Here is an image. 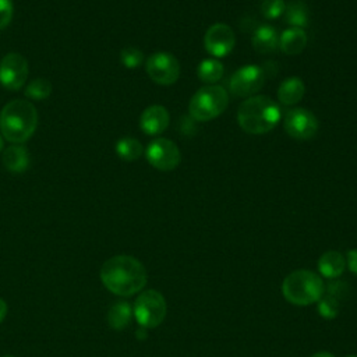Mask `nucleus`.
I'll use <instances>...</instances> for the list:
<instances>
[{
	"label": "nucleus",
	"instance_id": "1",
	"mask_svg": "<svg viewBox=\"0 0 357 357\" xmlns=\"http://www.w3.org/2000/svg\"><path fill=\"white\" fill-rule=\"evenodd\" d=\"M100 280L114 294L132 296L146 284V271L137 258L116 255L102 265Z\"/></svg>",
	"mask_w": 357,
	"mask_h": 357
},
{
	"label": "nucleus",
	"instance_id": "2",
	"mask_svg": "<svg viewBox=\"0 0 357 357\" xmlns=\"http://www.w3.org/2000/svg\"><path fill=\"white\" fill-rule=\"evenodd\" d=\"M282 112L276 102L268 96L257 95L247 98L238 107L237 123L248 134H265L280 120Z\"/></svg>",
	"mask_w": 357,
	"mask_h": 357
},
{
	"label": "nucleus",
	"instance_id": "3",
	"mask_svg": "<svg viewBox=\"0 0 357 357\" xmlns=\"http://www.w3.org/2000/svg\"><path fill=\"white\" fill-rule=\"evenodd\" d=\"M38 124L36 109L28 100L8 102L0 113V131L11 142H24L35 131Z\"/></svg>",
	"mask_w": 357,
	"mask_h": 357
},
{
	"label": "nucleus",
	"instance_id": "4",
	"mask_svg": "<svg viewBox=\"0 0 357 357\" xmlns=\"http://www.w3.org/2000/svg\"><path fill=\"white\" fill-rule=\"evenodd\" d=\"M324 293L322 279L307 269H298L287 275L282 283V294L296 305H308L321 298Z\"/></svg>",
	"mask_w": 357,
	"mask_h": 357
},
{
	"label": "nucleus",
	"instance_id": "5",
	"mask_svg": "<svg viewBox=\"0 0 357 357\" xmlns=\"http://www.w3.org/2000/svg\"><path fill=\"white\" fill-rule=\"evenodd\" d=\"M229 103V95L220 85H205L198 89L188 105L190 116L195 121H209L220 116Z\"/></svg>",
	"mask_w": 357,
	"mask_h": 357
},
{
	"label": "nucleus",
	"instance_id": "6",
	"mask_svg": "<svg viewBox=\"0 0 357 357\" xmlns=\"http://www.w3.org/2000/svg\"><path fill=\"white\" fill-rule=\"evenodd\" d=\"M166 301L156 290L142 291L134 303V317L142 328H155L165 319Z\"/></svg>",
	"mask_w": 357,
	"mask_h": 357
},
{
	"label": "nucleus",
	"instance_id": "7",
	"mask_svg": "<svg viewBox=\"0 0 357 357\" xmlns=\"http://www.w3.org/2000/svg\"><path fill=\"white\" fill-rule=\"evenodd\" d=\"M149 78L159 85H172L178 79L180 63L166 52H156L146 59L145 63Z\"/></svg>",
	"mask_w": 357,
	"mask_h": 357
},
{
	"label": "nucleus",
	"instance_id": "8",
	"mask_svg": "<svg viewBox=\"0 0 357 357\" xmlns=\"http://www.w3.org/2000/svg\"><path fill=\"white\" fill-rule=\"evenodd\" d=\"M146 160L151 166L162 172H170L176 169L181 162V153L178 146L167 138H156L146 146Z\"/></svg>",
	"mask_w": 357,
	"mask_h": 357
},
{
	"label": "nucleus",
	"instance_id": "9",
	"mask_svg": "<svg viewBox=\"0 0 357 357\" xmlns=\"http://www.w3.org/2000/svg\"><path fill=\"white\" fill-rule=\"evenodd\" d=\"M265 82V71L262 67L255 64L243 66L236 70L230 78L229 88L234 96L250 98L257 93Z\"/></svg>",
	"mask_w": 357,
	"mask_h": 357
},
{
	"label": "nucleus",
	"instance_id": "10",
	"mask_svg": "<svg viewBox=\"0 0 357 357\" xmlns=\"http://www.w3.org/2000/svg\"><path fill=\"white\" fill-rule=\"evenodd\" d=\"M284 131L294 139L307 141L311 139L318 131L317 117L307 109L296 107L284 116Z\"/></svg>",
	"mask_w": 357,
	"mask_h": 357
},
{
	"label": "nucleus",
	"instance_id": "11",
	"mask_svg": "<svg viewBox=\"0 0 357 357\" xmlns=\"http://www.w3.org/2000/svg\"><path fill=\"white\" fill-rule=\"evenodd\" d=\"M28 77V61L20 53H8L0 61V82L7 89H20Z\"/></svg>",
	"mask_w": 357,
	"mask_h": 357
},
{
	"label": "nucleus",
	"instance_id": "12",
	"mask_svg": "<svg viewBox=\"0 0 357 357\" xmlns=\"http://www.w3.org/2000/svg\"><path fill=\"white\" fill-rule=\"evenodd\" d=\"M236 43L233 29L222 22L211 25L204 36V47L213 57L227 56Z\"/></svg>",
	"mask_w": 357,
	"mask_h": 357
},
{
	"label": "nucleus",
	"instance_id": "13",
	"mask_svg": "<svg viewBox=\"0 0 357 357\" xmlns=\"http://www.w3.org/2000/svg\"><path fill=\"white\" fill-rule=\"evenodd\" d=\"M169 123V112L160 105L148 106L139 117V127L148 135H158L163 132L167 128Z\"/></svg>",
	"mask_w": 357,
	"mask_h": 357
},
{
	"label": "nucleus",
	"instance_id": "14",
	"mask_svg": "<svg viewBox=\"0 0 357 357\" xmlns=\"http://www.w3.org/2000/svg\"><path fill=\"white\" fill-rule=\"evenodd\" d=\"M307 46V33L301 28L290 26L279 36V47L286 54H298Z\"/></svg>",
	"mask_w": 357,
	"mask_h": 357
},
{
	"label": "nucleus",
	"instance_id": "15",
	"mask_svg": "<svg viewBox=\"0 0 357 357\" xmlns=\"http://www.w3.org/2000/svg\"><path fill=\"white\" fill-rule=\"evenodd\" d=\"M305 92V85L298 77H290L284 79L278 89V99L282 105L291 106L298 103Z\"/></svg>",
	"mask_w": 357,
	"mask_h": 357
},
{
	"label": "nucleus",
	"instance_id": "16",
	"mask_svg": "<svg viewBox=\"0 0 357 357\" xmlns=\"http://www.w3.org/2000/svg\"><path fill=\"white\" fill-rule=\"evenodd\" d=\"M252 46L258 53H271L279 47V36L273 26L261 25L252 35Z\"/></svg>",
	"mask_w": 357,
	"mask_h": 357
},
{
	"label": "nucleus",
	"instance_id": "17",
	"mask_svg": "<svg viewBox=\"0 0 357 357\" xmlns=\"http://www.w3.org/2000/svg\"><path fill=\"white\" fill-rule=\"evenodd\" d=\"M3 165L8 172L22 173L28 169L29 155L25 146L13 145L3 152Z\"/></svg>",
	"mask_w": 357,
	"mask_h": 357
},
{
	"label": "nucleus",
	"instance_id": "18",
	"mask_svg": "<svg viewBox=\"0 0 357 357\" xmlns=\"http://www.w3.org/2000/svg\"><path fill=\"white\" fill-rule=\"evenodd\" d=\"M344 266H346V261L343 255L337 251H326L318 259V269L321 275L329 279H335L340 276L342 272L344 271Z\"/></svg>",
	"mask_w": 357,
	"mask_h": 357
},
{
	"label": "nucleus",
	"instance_id": "19",
	"mask_svg": "<svg viewBox=\"0 0 357 357\" xmlns=\"http://www.w3.org/2000/svg\"><path fill=\"white\" fill-rule=\"evenodd\" d=\"M284 20L290 26L304 28L308 25V10L307 6L300 0H293L286 4L284 8Z\"/></svg>",
	"mask_w": 357,
	"mask_h": 357
},
{
	"label": "nucleus",
	"instance_id": "20",
	"mask_svg": "<svg viewBox=\"0 0 357 357\" xmlns=\"http://www.w3.org/2000/svg\"><path fill=\"white\" fill-rule=\"evenodd\" d=\"M131 314H132L131 305L127 301H117L109 310L107 322L110 328L116 331L124 329L131 319Z\"/></svg>",
	"mask_w": 357,
	"mask_h": 357
},
{
	"label": "nucleus",
	"instance_id": "21",
	"mask_svg": "<svg viewBox=\"0 0 357 357\" xmlns=\"http://www.w3.org/2000/svg\"><path fill=\"white\" fill-rule=\"evenodd\" d=\"M223 64L216 59H204L197 68L198 78L205 84H213L223 75Z\"/></svg>",
	"mask_w": 357,
	"mask_h": 357
},
{
	"label": "nucleus",
	"instance_id": "22",
	"mask_svg": "<svg viewBox=\"0 0 357 357\" xmlns=\"http://www.w3.org/2000/svg\"><path fill=\"white\" fill-rule=\"evenodd\" d=\"M116 152L123 160L132 162L142 155L144 148L138 139L132 137H123L116 144Z\"/></svg>",
	"mask_w": 357,
	"mask_h": 357
},
{
	"label": "nucleus",
	"instance_id": "23",
	"mask_svg": "<svg viewBox=\"0 0 357 357\" xmlns=\"http://www.w3.org/2000/svg\"><path fill=\"white\" fill-rule=\"evenodd\" d=\"M50 93H52V84L45 78L33 79L31 84H28L25 89V95L36 100L46 99Z\"/></svg>",
	"mask_w": 357,
	"mask_h": 357
},
{
	"label": "nucleus",
	"instance_id": "24",
	"mask_svg": "<svg viewBox=\"0 0 357 357\" xmlns=\"http://www.w3.org/2000/svg\"><path fill=\"white\" fill-rule=\"evenodd\" d=\"M286 8L284 0H264L261 3V13L266 20H276L283 15Z\"/></svg>",
	"mask_w": 357,
	"mask_h": 357
},
{
	"label": "nucleus",
	"instance_id": "25",
	"mask_svg": "<svg viewBox=\"0 0 357 357\" xmlns=\"http://www.w3.org/2000/svg\"><path fill=\"white\" fill-rule=\"evenodd\" d=\"M120 60L127 68H135L142 63L144 54L137 47H126L120 52Z\"/></svg>",
	"mask_w": 357,
	"mask_h": 357
},
{
	"label": "nucleus",
	"instance_id": "26",
	"mask_svg": "<svg viewBox=\"0 0 357 357\" xmlns=\"http://www.w3.org/2000/svg\"><path fill=\"white\" fill-rule=\"evenodd\" d=\"M318 311L324 318H333L337 314V300L328 294L324 300L318 304Z\"/></svg>",
	"mask_w": 357,
	"mask_h": 357
},
{
	"label": "nucleus",
	"instance_id": "27",
	"mask_svg": "<svg viewBox=\"0 0 357 357\" xmlns=\"http://www.w3.org/2000/svg\"><path fill=\"white\" fill-rule=\"evenodd\" d=\"M13 18V3L11 0H0V29L8 25Z\"/></svg>",
	"mask_w": 357,
	"mask_h": 357
},
{
	"label": "nucleus",
	"instance_id": "28",
	"mask_svg": "<svg viewBox=\"0 0 357 357\" xmlns=\"http://www.w3.org/2000/svg\"><path fill=\"white\" fill-rule=\"evenodd\" d=\"M347 266L353 273L357 275V250H350L347 252Z\"/></svg>",
	"mask_w": 357,
	"mask_h": 357
},
{
	"label": "nucleus",
	"instance_id": "29",
	"mask_svg": "<svg viewBox=\"0 0 357 357\" xmlns=\"http://www.w3.org/2000/svg\"><path fill=\"white\" fill-rule=\"evenodd\" d=\"M6 314H7V304L3 298H0V322L4 319Z\"/></svg>",
	"mask_w": 357,
	"mask_h": 357
},
{
	"label": "nucleus",
	"instance_id": "30",
	"mask_svg": "<svg viewBox=\"0 0 357 357\" xmlns=\"http://www.w3.org/2000/svg\"><path fill=\"white\" fill-rule=\"evenodd\" d=\"M311 357H335V356H333V354H331V353H328V351H319V353L312 354Z\"/></svg>",
	"mask_w": 357,
	"mask_h": 357
},
{
	"label": "nucleus",
	"instance_id": "31",
	"mask_svg": "<svg viewBox=\"0 0 357 357\" xmlns=\"http://www.w3.org/2000/svg\"><path fill=\"white\" fill-rule=\"evenodd\" d=\"M3 149V139H1V137H0V151Z\"/></svg>",
	"mask_w": 357,
	"mask_h": 357
},
{
	"label": "nucleus",
	"instance_id": "32",
	"mask_svg": "<svg viewBox=\"0 0 357 357\" xmlns=\"http://www.w3.org/2000/svg\"><path fill=\"white\" fill-rule=\"evenodd\" d=\"M347 357H357V356H347Z\"/></svg>",
	"mask_w": 357,
	"mask_h": 357
},
{
	"label": "nucleus",
	"instance_id": "33",
	"mask_svg": "<svg viewBox=\"0 0 357 357\" xmlns=\"http://www.w3.org/2000/svg\"><path fill=\"white\" fill-rule=\"evenodd\" d=\"M4 357H14V356H4Z\"/></svg>",
	"mask_w": 357,
	"mask_h": 357
}]
</instances>
